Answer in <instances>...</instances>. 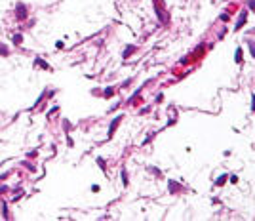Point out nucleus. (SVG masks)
<instances>
[{"label":"nucleus","mask_w":255,"mask_h":221,"mask_svg":"<svg viewBox=\"0 0 255 221\" xmlns=\"http://www.w3.org/2000/svg\"><path fill=\"white\" fill-rule=\"evenodd\" d=\"M248 6H249V10H253V0H248Z\"/></svg>","instance_id":"21"},{"label":"nucleus","mask_w":255,"mask_h":221,"mask_svg":"<svg viewBox=\"0 0 255 221\" xmlns=\"http://www.w3.org/2000/svg\"><path fill=\"white\" fill-rule=\"evenodd\" d=\"M8 54H10V50H8L4 44H0V55H8Z\"/></svg>","instance_id":"8"},{"label":"nucleus","mask_w":255,"mask_h":221,"mask_svg":"<svg viewBox=\"0 0 255 221\" xmlns=\"http://www.w3.org/2000/svg\"><path fill=\"white\" fill-rule=\"evenodd\" d=\"M246 17H248V14H246V11H242V14H240V17H238V23L234 25V29H236V31H240L242 27L246 25Z\"/></svg>","instance_id":"4"},{"label":"nucleus","mask_w":255,"mask_h":221,"mask_svg":"<svg viewBox=\"0 0 255 221\" xmlns=\"http://www.w3.org/2000/svg\"><path fill=\"white\" fill-rule=\"evenodd\" d=\"M248 46H249V55L253 57V54H255L253 51V40H248Z\"/></svg>","instance_id":"11"},{"label":"nucleus","mask_w":255,"mask_h":221,"mask_svg":"<svg viewBox=\"0 0 255 221\" xmlns=\"http://www.w3.org/2000/svg\"><path fill=\"white\" fill-rule=\"evenodd\" d=\"M129 84H131V78H128V80H126V82H124V84H122V86H124V88H128V86H129Z\"/></svg>","instance_id":"19"},{"label":"nucleus","mask_w":255,"mask_h":221,"mask_svg":"<svg viewBox=\"0 0 255 221\" xmlns=\"http://www.w3.org/2000/svg\"><path fill=\"white\" fill-rule=\"evenodd\" d=\"M226 177H229V175H226ZM229 179H230V183H238V177H236V175H230Z\"/></svg>","instance_id":"17"},{"label":"nucleus","mask_w":255,"mask_h":221,"mask_svg":"<svg viewBox=\"0 0 255 221\" xmlns=\"http://www.w3.org/2000/svg\"><path fill=\"white\" fill-rule=\"evenodd\" d=\"M97 164L101 166V170H105V160L103 158H97Z\"/></svg>","instance_id":"15"},{"label":"nucleus","mask_w":255,"mask_h":221,"mask_svg":"<svg viewBox=\"0 0 255 221\" xmlns=\"http://www.w3.org/2000/svg\"><path fill=\"white\" fill-rule=\"evenodd\" d=\"M135 50H137L135 46H128L126 50H124V54H122V55H124V59H128V57H129V55H131V54H133Z\"/></svg>","instance_id":"6"},{"label":"nucleus","mask_w":255,"mask_h":221,"mask_svg":"<svg viewBox=\"0 0 255 221\" xmlns=\"http://www.w3.org/2000/svg\"><path fill=\"white\" fill-rule=\"evenodd\" d=\"M4 192H8V187H0V195H4Z\"/></svg>","instance_id":"20"},{"label":"nucleus","mask_w":255,"mask_h":221,"mask_svg":"<svg viewBox=\"0 0 255 221\" xmlns=\"http://www.w3.org/2000/svg\"><path fill=\"white\" fill-rule=\"evenodd\" d=\"M21 40H23L21 34H15V36H14V44H17V46H19V44H21Z\"/></svg>","instance_id":"10"},{"label":"nucleus","mask_w":255,"mask_h":221,"mask_svg":"<svg viewBox=\"0 0 255 221\" xmlns=\"http://www.w3.org/2000/svg\"><path fill=\"white\" fill-rule=\"evenodd\" d=\"M225 181H226V175H221V177L217 179V185H223Z\"/></svg>","instance_id":"14"},{"label":"nucleus","mask_w":255,"mask_h":221,"mask_svg":"<svg viewBox=\"0 0 255 221\" xmlns=\"http://www.w3.org/2000/svg\"><path fill=\"white\" fill-rule=\"evenodd\" d=\"M122 122V116H116L114 118V122L111 124V126H109V137H112V135H114V132H116V128H118V124Z\"/></svg>","instance_id":"3"},{"label":"nucleus","mask_w":255,"mask_h":221,"mask_svg":"<svg viewBox=\"0 0 255 221\" xmlns=\"http://www.w3.org/2000/svg\"><path fill=\"white\" fill-rule=\"evenodd\" d=\"M154 8H156V15H158V19H160V21H162V23H164V25H166V23H168V15L164 14V10H162V6H160L158 2H154Z\"/></svg>","instance_id":"2"},{"label":"nucleus","mask_w":255,"mask_h":221,"mask_svg":"<svg viewBox=\"0 0 255 221\" xmlns=\"http://www.w3.org/2000/svg\"><path fill=\"white\" fill-rule=\"evenodd\" d=\"M23 164H25V168H29V170H31V172H34V170H36V168H34V166H32V164H29V162H23Z\"/></svg>","instance_id":"16"},{"label":"nucleus","mask_w":255,"mask_h":221,"mask_svg":"<svg viewBox=\"0 0 255 221\" xmlns=\"http://www.w3.org/2000/svg\"><path fill=\"white\" fill-rule=\"evenodd\" d=\"M168 187H169V191H171V192H179V191H181V185L175 183V181H169Z\"/></svg>","instance_id":"5"},{"label":"nucleus","mask_w":255,"mask_h":221,"mask_svg":"<svg viewBox=\"0 0 255 221\" xmlns=\"http://www.w3.org/2000/svg\"><path fill=\"white\" fill-rule=\"evenodd\" d=\"M91 191H94V192H99V185H91Z\"/></svg>","instance_id":"18"},{"label":"nucleus","mask_w":255,"mask_h":221,"mask_svg":"<svg viewBox=\"0 0 255 221\" xmlns=\"http://www.w3.org/2000/svg\"><path fill=\"white\" fill-rule=\"evenodd\" d=\"M103 94H105V97H111V95L114 94V90H112V88H105V92H103Z\"/></svg>","instance_id":"9"},{"label":"nucleus","mask_w":255,"mask_h":221,"mask_svg":"<svg viewBox=\"0 0 255 221\" xmlns=\"http://www.w3.org/2000/svg\"><path fill=\"white\" fill-rule=\"evenodd\" d=\"M122 183L128 185V174H126V170H122Z\"/></svg>","instance_id":"12"},{"label":"nucleus","mask_w":255,"mask_h":221,"mask_svg":"<svg viewBox=\"0 0 255 221\" xmlns=\"http://www.w3.org/2000/svg\"><path fill=\"white\" fill-rule=\"evenodd\" d=\"M15 15H17V19H27V6L25 4L19 2L17 6H15Z\"/></svg>","instance_id":"1"},{"label":"nucleus","mask_w":255,"mask_h":221,"mask_svg":"<svg viewBox=\"0 0 255 221\" xmlns=\"http://www.w3.org/2000/svg\"><path fill=\"white\" fill-rule=\"evenodd\" d=\"M34 65H40V67H42V69H50V65H48V63L46 61H42V59H40V57H36V61H34Z\"/></svg>","instance_id":"7"},{"label":"nucleus","mask_w":255,"mask_h":221,"mask_svg":"<svg viewBox=\"0 0 255 221\" xmlns=\"http://www.w3.org/2000/svg\"><path fill=\"white\" fill-rule=\"evenodd\" d=\"M236 61L242 63V50H236Z\"/></svg>","instance_id":"13"}]
</instances>
